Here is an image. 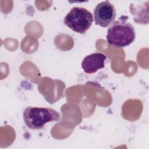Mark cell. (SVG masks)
<instances>
[{
	"mask_svg": "<svg viewBox=\"0 0 149 149\" xmlns=\"http://www.w3.org/2000/svg\"><path fill=\"white\" fill-rule=\"evenodd\" d=\"M127 17L122 16L113 22L107 31V40L109 44L123 48L132 44L136 37L133 26L127 22Z\"/></svg>",
	"mask_w": 149,
	"mask_h": 149,
	"instance_id": "obj_1",
	"label": "cell"
},
{
	"mask_svg": "<svg viewBox=\"0 0 149 149\" xmlns=\"http://www.w3.org/2000/svg\"><path fill=\"white\" fill-rule=\"evenodd\" d=\"M61 119L60 114L49 108L27 107L23 111V120L26 126L31 129H40L51 122Z\"/></svg>",
	"mask_w": 149,
	"mask_h": 149,
	"instance_id": "obj_2",
	"label": "cell"
},
{
	"mask_svg": "<svg viewBox=\"0 0 149 149\" xmlns=\"http://www.w3.org/2000/svg\"><path fill=\"white\" fill-rule=\"evenodd\" d=\"M93 22L92 13L84 8H73L64 18V23L73 31L84 34Z\"/></svg>",
	"mask_w": 149,
	"mask_h": 149,
	"instance_id": "obj_3",
	"label": "cell"
},
{
	"mask_svg": "<svg viewBox=\"0 0 149 149\" xmlns=\"http://www.w3.org/2000/svg\"><path fill=\"white\" fill-rule=\"evenodd\" d=\"M116 10L113 5L109 1L99 3L94 10L95 23L102 27L108 26L115 19Z\"/></svg>",
	"mask_w": 149,
	"mask_h": 149,
	"instance_id": "obj_4",
	"label": "cell"
},
{
	"mask_svg": "<svg viewBox=\"0 0 149 149\" xmlns=\"http://www.w3.org/2000/svg\"><path fill=\"white\" fill-rule=\"evenodd\" d=\"M107 56L102 53L95 52L86 56L81 62L84 72L88 74L95 73L99 69L105 67Z\"/></svg>",
	"mask_w": 149,
	"mask_h": 149,
	"instance_id": "obj_5",
	"label": "cell"
},
{
	"mask_svg": "<svg viewBox=\"0 0 149 149\" xmlns=\"http://www.w3.org/2000/svg\"><path fill=\"white\" fill-rule=\"evenodd\" d=\"M130 12L135 22L140 24H148V3L147 5H130Z\"/></svg>",
	"mask_w": 149,
	"mask_h": 149,
	"instance_id": "obj_6",
	"label": "cell"
}]
</instances>
